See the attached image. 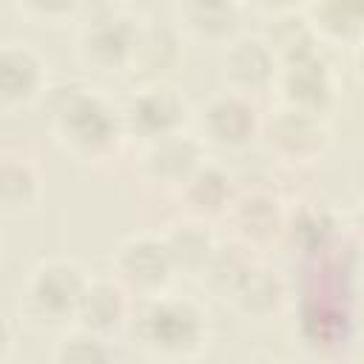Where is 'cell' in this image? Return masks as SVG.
Wrapping results in <instances>:
<instances>
[{
	"mask_svg": "<svg viewBox=\"0 0 364 364\" xmlns=\"http://www.w3.org/2000/svg\"><path fill=\"white\" fill-rule=\"evenodd\" d=\"M48 128L54 142L77 162H111L125 145V125L119 105L82 80L60 82L46 97Z\"/></svg>",
	"mask_w": 364,
	"mask_h": 364,
	"instance_id": "6da1fadb",
	"label": "cell"
},
{
	"mask_svg": "<svg viewBox=\"0 0 364 364\" xmlns=\"http://www.w3.org/2000/svg\"><path fill=\"white\" fill-rule=\"evenodd\" d=\"M128 330L142 355L156 364H191L210 344L208 310L196 299L173 290L136 299Z\"/></svg>",
	"mask_w": 364,
	"mask_h": 364,
	"instance_id": "7a4b0ae2",
	"label": "cell"
},
{
	"mask_svg": "<svg viewBox=\"0 0 364 364\" xmlns=\"http://www.w3.org/2000/svg\"><path fill=\"white\" fill-rule=\"evenodd\" d=\"M88 282L91 276L77 259H40L20 287V313L37 327L63 333L74 327L77 307Z\"/></svg>",
	"mask_w": 364,
	"mask_h": 364,
	"instance_id": "3957f363",
	"label": "cell"
},
{
	"mask_svg": "<svg viewBox=\"0 0 364 364\" xmlns=\"http://www.w3.org/2000/svg\"><path fill=\"white\" fill-rule=\"evenodd\" d=\"M139 26L142 17H134L122 6H85L77 20V60L100 74H128Z\"/></svg>",
	"mask_w": 364,
	"mask_h": 364,
	"instance_id": "277c9868",
	"label": "cell"
},
{
	"mask_svg": "<svg viewBox=\"0 0 364 364\" xmlns=\"http://www.w3.org/2000/svg\"><path fill=\"white\" fill-rule=\"evenodd\" d=\"M119 111H122L125 136L136 139L139 145L182 134L188 131V122L193 119L188 100L171 82L136 85L119 102Z\"/></svg>",
	"mask_w": 364,
	"mask_h": 364,
	"instance_id": "5b68a950",
	"label": "cell"
},
{
	"mask_svg": "<svg viewBox=\"0 0 364 364\" xmlns=\"http://www.w3.org/2000/svg\"><path fill=\"white\" fill-rule=\"evenodd\" d=\"M114 276L134 299H151L168 293L179 273L165 236L142 230L125 236L114 250Z\"/></svg>",
	"mask_w": 364,
	"mask_h": 364,
	"instance_id": "8992f818",
	"label": "cell"
},
{
	"mask_svg": "<svg viewBox=\"0 0 364 364\" xmlns=\"http://www.w3.org/2000/svg\"><path fill=\"white\" fill-rule=\"evenodd\" d=\"M262 139L267 151L293 168L313 165L330 145V122L327 117L299 111L290 105H273L262 117Z\"/></svg>",
	"mask_w": 364,
	"mask_h": 364,
	"instance_id": "52a82bcc",
	"label": "cell"
},
{
	"mask_svg": "<svg viewBox=\"0 0 364 364\" xmlns=\"http://www.w3.org/2000/svg\"><path fill=\"white\" fill-rule=\"evenodd\" d=\"M338 94H341V82L330 60V51L279 63V74L273 85V97L279 105L330 117V111L338 102Z\"/></svg>",
	"mask_w": 364,
	"mask_h": 364,
	"instance_id": "ba28073f",
	"label": "cell"
},
{
	"mask_svg": "<svg viewBox=\"0 0 364 364\" xmlns=\"http://www.w3.org/2000/svg\"><path fill=\"white\" fill-rule=\"evenodd\" d=\"M262 108L256 100L236 94V91H219L202 102L196 111V136L205 148L219 151H242L253 139L262 136Z\"/></svg>",
	"mask_w": 364,
	"mask_h": 364,
	"instance_id": "9c48e42d",
	"label": "cell"
},
{
	"mask_svg": "<svg viewBox=\"0 0 364 364\" xmlns=\"http://www.w3.org/2000/svg\"><path fill=\"white\" fill-rule=\"evenodd\" d=\"M287 210H290V205L276 191L250 188V191L236 193L230 210L225 213V222H228L233 242L259 253L273 245H282Z\"/></svg>",
	"mask_w": 364,
	"mask_h": 364,
	"instance_id": "30bf717a",
	"label": "cell"
},
{
	"mask_svg": "<svg viewBox=\"0 0 364 364\" xmlns=\"http://www.w3.org/2000/svg\"><path fill=\"white\" fill-rule=\"evenodd\" d=\"M208 154L196 134H173L148 145H139L136 173L148 188L179 193L185 182L205 165Z\"/></svg>",
	"mask_w": 364,
	"mask_h": 364,
	"instance_id": "8fae6325",
	"label": "cell"
},
{
	"mask_svg": "<svg viewBox=\"0 0 364 364\" xmlns=\"http://www.w3.org/2000/svg\"><path fill=\"white\" fill-rule=\"evenodd\" d=\"M48 63L23 40H6L0 48V111L14 114L48 97Z\"/></svg>",
	"mask_w": 364,
	"mask_h": 364,
	"instance_id": "7c38bea8",
	"label": "cell"
},
{
	"mask_svg": "<svg viewBox=\"0 0 364 364\" xmlns=\"http://www.w3.org/2000/svg\"><path fill=\"white\" fill-rule=\"evenodd\" d=\"M279 74V57L262 34H239L222 51V77L228 91L245 94L250 100L273 94Z\"/></svg>",
	"mask_w": 364,
	"mask_h": 364,
	"instance_id": "4fadbf2b",
	"label": "cell"
},
{
	"mask_svg": "<svg viewBox=\"0 0 364 364\" xmlns=\"http://www.w3.org/2000/svg\"><path fill=\"white\" fill-rule=\"evenodd\" d=\"M134 304L136 299L128 293V287L117 276H91L80 299L74 327L111 338L131 324Z\"/></svg>",
	"mask_w": 364,
	"mask_h": 364,
	"instance_id": "5bb4252c",
	"label": "cell"
},
{
	"mask_svg": "<svg viewBox=\"0 0 364 364\" xmlns=\"http://www.w3.org/2000/svg\"><path fill=\"white\" fill-rule=\"evenodd\" d=\"M182 31L176 23H162V20H142L134 60L128 74L136 80V85L148 82H168V77L176 71L182 63Z\"/></svg>",
	"mask_w": 364,
	"mask_h": 364,
	"instance_id": "9a60e30c",
	"label": "cell"
},
{
	"mask_svg": "<svg viewBox=\"0 0 364 364\" xmlns=\"http://www.w3.org/2000/svg\"><path fill=\"white\" fill-rule=\"evenodd\" d=\"M284 301H287L284 279L262 259H253L250 267L233 284V290L225 296V304H230L247 321H267L279 316Z\"/></svg>",
	"mask_w": 364,
	"mask_h": 364,
	"instance_id": "2e32d148",
	"label": "cell"
},
{
	"mask_svg": "<svg viewBox=\"0 0 364 364\" xmlns=\"http://www.w3.org/2000/svg\"><path fill=\"white\" fill-rule=\"evenodd\" d=\"M176 26L185 37L208 43V46H228L233 43L245 26V6L239 3H179L176 6Z\"/></svg>",
	"mask_w": 364,
	"mask_h": 364,
	"instance_id": "e0dca14e",
	"label": "cell"
},
{
	"mask_svg": "<svg viewBox=\"0 0 364 364\" xmlns=\"http://www.w3.org/2000/svg\"><path fill=\"white\" fill-rule=\"evenodd\" d=\"M236 193L239 191H236L233 173L222 162L205 159V165L179 191V199H182L188 216L210 222V219H225V213L230 210Z\"/></svg>",
	"mask_w": 364,
	"mask_h": 364,
	"instance_id": "ac0fdd59",
	"label": "cell"
},
{
	"mask_svg": "<svg viewBox=\"0 0 364 364\" xmlns=\"http://www.w3.org/2000/svg\"><path fill=\"white\" fill-rule=\"evenodd\" d=\"M338 216L324 202H299L287 210V225L282 245L299 256H318L338 239Z\"/></svg>",
	"mask_w": 364,
	"mask_h": 364,
	"instance_id": "d6986e66",
	"label": "cell"
},
{
	"mask_svg": "<svg viewBox=\"0 0 364 364\" xmlns=\"http://www.w3.org/2000/svg\"><path fill=\"white\" fill-rule=\"evenodd\" d=\"M173 262H176V273L188 276V279H202V273L208 270L216 247H219V236L213 233L210 222L193 219V216H182L176 222H171L162 230Z\"/></svg>",
	"mask_w": 364,
	"mask_h": 364,
	"instance_id": "ffe728a7",
	"label": "cell"
},
{
	"mask_svg": "<svg viewBox=\"0 0 364 364\" xmlns=\"http://www.w3.org/2000/svg\"><path fill=\"white\" fill-rule=\"evenodd\" d=\"M310 28L327 48H355L364 40V3L355 0H316L301 6Z\"/></svg>",
	"mask_w": 364,
	"mask_h": 364,
	"instance_id": "44dd1931",
	"label": "cell"
},
{
	"mask_svg": "<svg viewBox=\"0 0 364 364\" xmlns=\"http://www.w3.org/2000/svg\"><path fill=\"white\" fill-rule=\"evenodd\" d=\"M43 196V171L23 151H6L0 159V208L6 216L34 210Z\"/></svg>",
	"mask_w": 364,
	"mask_h": 364,
	"instance_id": "7402d4cb",
	"label": "cell"
},
{
	"mask_svg": "<svg viewBox=\"0 0 364 364\" xmlns=\"http://www.w3.org/2000/svg\"><path fill=\"white\" fill-rule=\"evenodd\" d=\"M262 37L270 43V48L276 51L279 63L287 60H299V57H310L318 51H330L316 31L310 28V20L304 17V9H282L270 17V23L264 26Z\"/></svg>",
	"mask_w": 364,
	"mask_h": 364,
	"instance_id": "603a6c76",
	"label": "cell"
},
{
	"mask_svg": "<svg viewBox=\"0 0 364 364\" xmlns=\"http://www.w3.org/2000/svg\"><path fill=\"white\" fill-rule=\"evenodd\" d=\"M51 364H117V355L111 338L82 327H68L54 341Z\"/></svg>",
	"mask_w": 364,
	"mask_h": 364,
	"instance_id": "cb8c5ba5",
	"label": "cell"
},
{
	"mask_svg": "<svg viewBox=\"0 0 364 364\" xmlns=\"http://www.w3.org/2000/svg\"><path fill=\"white\" fill-rule=\"evenodd\" d=\"M253 259H256V253L247 250L245 245H239L233 239L219 242V247H216V253H213V259H210V264H208V270L202 273L199 282L205 284V290L210 296H216V299L225 301V296L233 290V284L250 267Z\"/></svg>",
	"mask_w": 364,
	"mask_h": 364,
	"instance_id": "d4e9b609",
	"label": "cell"
},
{
	"mask_svg": "<svg viewBox=\"0 0 364 364\" xmlns=\"http://www.w3.org/2000/svg\"><path fill=\"white\" fill-rule=\"evenodd\" d=\"M20 14L37 20V23H48V26H57V23H77L82 9L85 6H74V3H17Z\"/></svg>",
	"mask_w": 364,
	"mask_h": 364,
	"instance_id": "484cf974",
	"label": "cell"
},
{
	"mask_svg": "<svg viewBox=\"0 0 364 364\" xmlns=\"http://www.w3.org/2000/svg\"><path fill=\"white\" fill-rule=\"evenodd\" d=\"M350 228H353V233H355L358 245L364 247V199L355 205V210H353V219H350Z\"/></svg>",
	"mask_w": 364,
	"mask_h": 364,
	"instance_id": "4316f807",
	"label": "cell"
},
{
	"mask_svg": "<svg viewBox=\"0 0 364 364\" xmlns=\"http://www.w3.org/2000/svg\"><path fill=\"white\" fill-rule=\"evenodd\" d=\"M353 71H355V77H358V82L364 85V40L353 48Z\"/></svg>",
	"mask_w": 364,
	"mask_h": 364,
	"instance_id": "83f0119b",
	"label": "cell"
},
{
	"mask_svg": "<svg viewBox=\"0 0 364 364\" xmlns=\"http://www.w3.org/2000/svg\"><path fill=\"white\" fill-rule=\"evenodd\" d=\"M245 364H284V361H279V358H273V355H256V358H250V361H245Z\"/></svg>",
	"mask_w": 364,
	"mask_h": 364,
	"instance_id": "f1b7e54d",
	"label": "cell"
}]
</instances>
